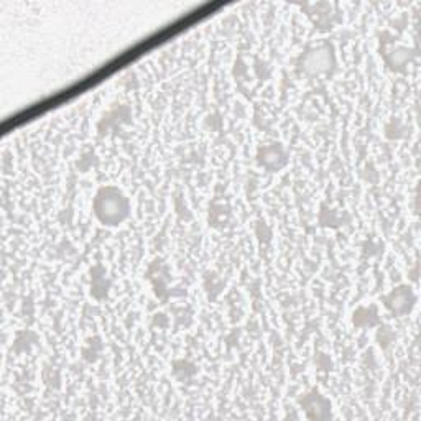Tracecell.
<instances>
[{
    "label": "cell",
    "instance_id": "obj_1",
    "mask_svg": "<svg viewBox=\"0 0 421 421\" xmlns=\"http://www.w3.org/2000/svg\"><path fill=\"white\" fill-rule=\"evenodd\" d=\"M130 201L124 191L114 184L101 186L94 194L92 210L96 219L102 225L115 228L120 225L130 215Z\"/></svg>",
    "mask_w": 421,
    "mask_h": 421
},
{
    "label": "cell",
    "instance_id": "obj_2",
    "mask_svg": "<svg viewBox=\"0 0 421 421\" xmlns=\"http://www.w3.org/2000/svg\"><path fill=\"white\" fill-rule=\"evenodd\" d=\"M336 65H338V60H336L334 45L328 40L309 43L297 60L299 75L311 79L331 76L336 70Z\"/></svg>",
    "mask_w": 421,
    "mask_h": 421
},
{
    "label": "cell",
    "instance_id": "obj_3",
    "mask_svg": "<svg viewBox=\"0 0 421 421\" xmlns=\"http://www.w3.org/2000/svg\"><path fill=\"white\" fill-rule=\"evenodd\" d=\"M302 10H304V15L311 22L316 30L321 33L334 30L336 26L342 23V14L338 10V5L329 2H313V4H302Z\"/></svg>",
    "mask_w": 421,
    "mask_h": 421
},
{
    "label": "cell",
    "instance_id": "obj_4",
    "mask_svg": "<svg viewBox=\"0 0 421 421\" xmlns=\"http://www.w3.org/2000/svg\"><path fill=\"white\" fill-rule=\"evenodd\" d=\"M383 308L395 318H403L412 313V309L417 304V294L408 285H400L393 288L387 294L380 298Z\"/></svg>",
    "mask_w": 421,
    "mask_h": 421
},
{
    "label": "cell",
    "instance_id": "obj_5",
    "mask_svg": "<svg viewBox=\"0 0 421 421\" xmlns=\"http://www.w3.org/2000/svg\"><path fill=\"white\" fill-rule=\"evenodd\" d=\"M255 161L265 171L278 173L289 163V151L280 142H270L257 149Z\"/></svg>",
    "mask_w": 421,
    "mask_h": 421
},
{
    "label": "cell",
    "instance_id": "obj_6",
    "mask_svg": "<svg viewBox=\"0 0 421 421\" xmlns=\"http://www.w3.org/2000/svg\"><path fill=\"white\" fill-rule=\"evenodd\" d=\"M298 403L309 420H329L333 417L331 413V402L323 393L311 388L298 397Z\"/></svg>",
    "mask_w": 421,
    "mask_h": 421
},
{
    "label": "cell",
    "instance_id": "obj_7",
    "mask_svg": "<svg viewBox=\"0 0 421 421\" xmlns=\"http://www.w3.org/2000/svg\"><path fill=\"white\" fill-rule=\"evenodd\" d=\"M89 280H91V297L96 299V302H105L109 297L110 288H112V278L107 275V270L102 263H94V265L89 268Z\"/></svg>",
    "mask_w": 421,
    "mask_h": 421
},
{
    "label": "cell",
    "instance_id": "obj_8",
    "mask_svg": "<svg viewBox=\"0 0 421 421\" xmlns=\"http://www.w3.org/2000/svg\"><path fill=\"white\" fill-rule=\"evenodd\" d=\"M233 208L228 199L215 196L209 204V213H208V223L214 230H223L233 223Z\"/></svg>",
    "mask_w": 421,
    "mask_h": 421
},
{
    "label": "cell",
    "instance_id": "obj_9",
    "mask_svg": "<svg viewBox=\"0 0 421 421\" xmlns=\"http://www.w3.org/2000/svg\"><path fill=\"white\" fill-rule=\"evenodd\" d=\"M352 324L357 329H372L375 326L382 324L380 311H378V307L375 303L371 304H359L354 311H352Z\"/></svg>",
    "mask_w": 421,
    "mask_h": 421
},
{
    "label": "cell",
    "instance_id": "obj_10",
    "mask_svg": "<svg viewBox=\"0 0 421 421\" xmlns=\"http://www.w3.org/2000/svg\"><path fill=\"white\" fill-rule=\"evenodd\" d=\"M351 223V214L347 210H341L338 208H331L328 203H321L318 210V225L319 228L339 229L342 225Z\"/></svg>",
    "mask_w": 421,
    "mask_h": 421
},
{
    "label": "cell",
    "instance_id": "obj_11",
    "mask_svg": "<svg viewBox=\"0 0 421 421\" xmlns=\"http://www.w3.org/2000/svg\"><path fill=\"white\" fill-rule=\"evenodd\" d=\"M38 342H40V336L38 333H35L33 329H18L15 331L14 334L12 351L17 356L28 354L35 346H38Z\"/></svg>",
    "mask_w": 421,
    "mask_h": 421
},
{
    "label": "cell",
    "instance_id": "obj_12",
    "mask_svg": "<svg viewBox=\"0 0 421 421\" xmlns=\"http://www.w3.org/2000/svg\"><path fill=\"white\" fill-rule=\"evenodd\" d=\"M171 375L176 382L189 383L198 375V367L189 359H175L171 362Z\"/></svg>",
    "mask_w": 421,
    "mask_h": 421
},
{
    "label": "cell",
    "instance_id": "obj_13",
    "mask_svg": "<svg viewBox=\"0 0 421 421\" xmlns=\"http://www.w3.org/2000/svg\"><path fill=\"white\" fill-rule=\"evenodd\" d=\"M203 288H204V292L208 293L209 302H214V299H218L220 294L224 293L225 280L219 275L218 272L208 270L203 277Z\"/></svg>",
    "mask_w": 421,
    "mask_h": 421
},
{
    "label": "cell",
    "instance_id": "obj_14",
    "mask_svg": "<svg viewBox=\"0 0 421 421\" xmlns=\"http://www.w3.org/2000/svg\"><path fill=\"white\" fill-rule=\"evenodd\" d=\"M102 351L104 344L101 336H89L81 347V357L87 364H94L99 359V356L102 354Z\"/></svg>",
    "mask_w": 421,
    "mask_h": 421
},
{
    "label": "cell",
    "instance_id": "obj_15",
    "mask_svg": "<svg viewBox=\"0 0 421 421\" xmlns=\"http://www.w3.org/2000/svg\"><path fill=\"white\" fill-rule=\"evenodd\" d=\"M395 339H397V333H395L392 326L388 324H378L375 331V342L380 346L382 351L390 349L395 344Z\"/></svg>",
    "mask_w": 421,
    "mask_h": 421
},
{
    "label": "cell",
    "instance_id": "obj_16",
    "mask_svg": "<svg viewBox=\"0 0 421 421\" xmlns=\"http://www.w3.org/2000/svg\"><path fill=\"white\" fill-rule=\"evenodd\" d=\"M97 165H99V158L96 154H94V150H84L76 160V170L79 173L91 171L92 168H96Z\"/></svg>",
    "mask_w": 421,
    "mask_h": 421
},
{
    "label": "cell",
    "instance_id": "obj_17",
    "mask_svg": "<svg viewBox=\"0 0 421 421\" xmlns=\"http://www.w3.org/2000/svg\"><path fill=\"white\" fill-rule=\"evenodd\" d=\"M314 367L319 373H328L333 368V361H331V357L326 352L318 351L314 354Z\"/></svg>",
    "mask_w": 421,
    "mask_h": 421
}]
</instances>
